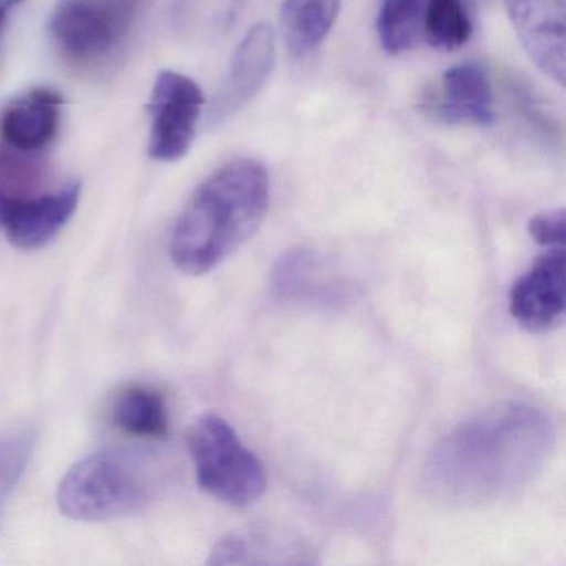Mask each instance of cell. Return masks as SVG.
<instances>
[{"label": "cell", "instance_id": "6da1fadb", "mask_svg": "<svg viewBox=\"0 0 566 566\" xmlns=\"http://www.w3.org/2000/svg\"><path fill=\"white\" fill-rule=\"evenodd\" d=\"M552 447V426L535 407L502 403L453 429L432 450L430 486L449 502L485 503L528 482Z\"/></svg>", "mask_w": 566, "mask_h": 566}, {"label": "cell", "instance_id": "7a4b0ae2", "mask_svg": "<svg viewBox=\"0 0 566 566\" xmlns=\"http://www.w3.org/2000/svg\"><path fill=\"white\" fill-rule=\"evenodd\" d=\"M270 200V175L260 161L237 158L218 168L191 195L175 224V266L191 276L210 273L256 233Z\"/></svg>", "mask_w": 566, "mask_h": 566}, {"label": "cell", "instance_id": "3957f363", "mask_svg": "<svg viewBox=\"0 0 566 566\" xmlns=\"http://www.w3.org/2000/svg\"><path fill=\"white\" fill-rule=\"evenodd\" d=\"M160 489L157 459L134 450H104L75 463L59 486L62 512L105 522L144 512Z\"/></svg>", "mask_w": 566, "mask_h": 566}, {"label": "cell", "instance_id": "277c9868", "mask_svg": "<svg viewBox=\"0 0 566 566\" xmlns=\"http://www.w3.org/2000/svg\"><path fill=\"white\" fill-rule=\"evenodd\" d=\"M188 450L198 485L214 499L228 505L248 506L266 492L263 463L221 417H198L188 430Z\"/></svg>", "mask_w": 566, "mask_h": 566}, {"label": "cell", "instance_id": "5b68a950", "mask_svg": "<svg viewBox=\"0 0 566 566\" xmlns=\"http://www.w3.org/2000/svg\"><path fill=\"white\" fill-rule=\"evenodd\" d=\"M205 97L197 82L174 71L158 74L151 91L148 155L157 161L187 157L197 137Z\"/></svg>", "mask_w": 566, "mask_h": 566}, {"label": "cell", "instance_id": "8992f818", "mask_svg": "<svg viewBox=\"0 0 566 566\" xmlns=\"http://www.w3.org/2000/svg\"><path fill=\"white\" fill-rule=\"evenodd\" d=\"M130 0H59L51 18L57 44L75 59H95L114 51L130 31Z\"/></svg>", "mask_w": 566, "mask_h": 566}, {"label": "cell", "instance_id": "52a82bcc", "mask_svg": "<svg viewBox=\"0 0 566 566\" xmlns=\"http://www.w3.org/2000/svg\"><path fill=\"white\" fill-rule=\"evenodd\" d=\"M81 181H69L55 193L24 198L0 191V230L21 250L51 243L77 211Z\"/></svg>", "mask_w": 566, "mask_h": 566}, {"label": "cell", "instance_id": "ba28073f", "mask_svg": "<svg viewBox=\"0 0 566 566\" xmlns=\"http://www.w3.org/2000/svg\"><path fill=\"white\" fill-rule=\"evenodd\" d=\"M509 310L530 333H545L562 324L566 310L565 248H548L536 258L510 290Z\"/></svg>", "mask_w": 566, "mask_h": 566}, {"label": "cell", "instance_id": "9c48e42d", "mask_svg": "<svg viewBox=\"0 0 566 566\" xmlns=\"http://www.w3.org/2000/svg\"><path fill=\"white\" fill-rule=\"evenodd\" d=\"M516 38L530 61L565 87L566 0H503Z\"/></svg>", "mask_w": 566, "mask_h": 566}, {"label": "cell", "instance_id": "30bf717a", "mask_svg": "<svg viewBox=\"0 0 566 566\" xmlns=\"http://www.w3.org/2000/svg\"><path fill=\"white\" fill-rule=\"evenodd\" d=\"M274 59L273 28L268 22L253 25L238 45L227 78L211 105V124H223L260 94L273 72Z\"/></svg>", "mask_w": 566, "mask_h": 566}, {"label": "cell", "instance_id": "8fae6325", "mask_svg": "<svg viewBox=\"0 0 566 566\" xmlns=\"http://www.w3.org/2000/svg\"><path fill=\"white\" fill-rule=\"evenodd\" d=\"M62 105L64 98L51 88H34L15 98L0 120L6 142L25 154L48 147L57 135Z\"/></svg>", "mask_w": 566, "mask_h": 566}, {"label": "cell", "instance_id": "7c38bea8", "mask_svg": "<svg viewBox=\"0 0 566 566\" xmlns=\"http://www.w3.org/2000/svg\"><path fill=\"white\" fill-rule=\"evenodd\" d=\"M442 102L439 115L447 124L492 127L496 115L493 92L485 71L475 64L449 69L442 77Z\"/></svg>", "mask_w": 566, "mask_h": 566}, {"label": "cell", "instance_id": "4fadbf2b", "mask_svg": "<svg viewBox=\"0 0 566 566\" xmlns=\"http://www.w3.org/2000/svg\"><path fill=\"white\" fill-rule=\"evenodd\" d=\"M343 0H284L281 29L284 44L296 59L313 55L336 24Z\"/></svg>", "mask_w": 566, "mask_h": 566}, {"label": "cell", "instance_id": "5bb4252c", "mask_svg": "<svg viewBox=\"0 0 566 566\" xmlns=\"http://www.w3.org/2000/svg\"><path fill=\"white\" fill-rule=\"evenodd\" d=\"M112 422L130 436L164 439L168 433L167 403L157 390L128 387L114 402Z\"/></svg>", "mask_w": 566, "mask_h": 566}, {"label": "cell", "instance_id": "9a60e30c", "mask_svg": "<svg viewBox=\"0 0 566 566\" xmlns=\"http://www.w3.org/2000/svg\"><path fill=\"white\" fill-rule=\"evenodd\" d=\"M423 0H382L377 34L384 51L400 55L419 44L423 29Z\"/></svg>", "mask_w": 566, "mask_h": 566}, {"label": "cell", "instance_id": "2e32d148", "mask_svg": "<svg viewBox=\"0 0 566 566\" xmlns=\"http://www.w3.org/2000/svg\"><path fill=\"white\" fill-rule=\"evenodd\" d=\"M423 34L433 49L453 52L472 38V22L462 0H427Z\"/></svg>", "mask_w": 566, "mask_h": 566}, {"label": "cell", "instance_id": "e0dca14e", "mask_svg": "<svg viewBox=\"0 0 566 566\" xmlns=\"http://www.w3.org/2000/svg\"><path fill=\"white\" fill-rule=\"evenodd\" d=\"M247 0H180L177 18L185 31L200 38L227 34Z\"/></svg>", "mask_w": 566, "mask_h": 566}, {"label": "cell", "instance_id": "ac0fdd59", "mask_svg": "<svg viewBox=\"0 0 566 566\" xmlns=\"http://www.w3.org/2000/svg\"><path fill=\"white\" fill-rule=\"evenodd\" d=\"M34 447L35 436L29 429L18 430L0 439V513L31 462Z\"/></svg>", "mask_w": 566, "mask_h": 566}, {"label": "cell", "instance_id": "d6986e66", "mask_svg": "<svg viewBox=\"0 0 566 566\" xmlns=\"http://www.w3.org/2000/svg\"><path fill=\"white\" fill-rule=\"evenodd\" d=\"M566 213L559 210L545 211L535 214L530 220L528 233L535 243L546 248L563 247L565 244Z\"/></svg>", "mask_w": 566, "mask_h": 566}, {"label": "cell", "instance_id": "ffe728a7", "mask_svg": "<svg viewBox=\"0 0 566 566\" xmlns=\"http://www.w3.org/2000/svg\"><path fill=\"white\" fill-rule=\"evenodd\" d=\"M24 0H0V41H2V32H4L6 22H8L9 14L15 8L22 4Z\"/></svg>", "mask_w": 566, "mask_h": 566}]
</instances>
